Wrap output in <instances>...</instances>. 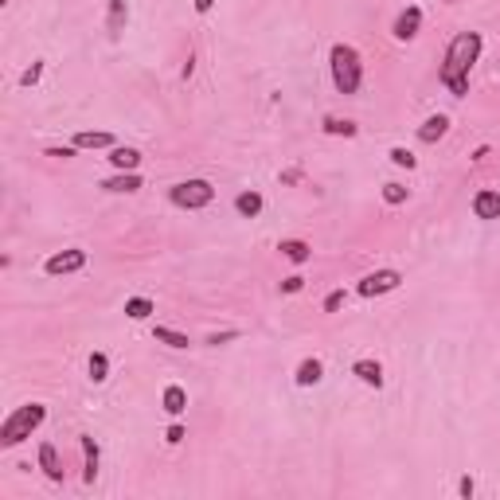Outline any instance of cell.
Masks as SVG:
<instances>
[{
	"label": "cell",
	"mask_w": 500,
	"mask_h": 500,
	"mask_svg": "<svg viewBox=\"0 0 500 500\" xmlns=\"http://www.w3.org/2000/svg\"><path fill=\"white\" fill-rule=\"evenodd\" d=\"M328 59H332V82H337V90H340V94H356V90H359V78H364L359 55L352 51L348 44H337Z\"/></svg>",
	"instance_id": "obj_3"
},
{
	"label": "cell",
	"mask_w": 500,
	"mask_h": 500,
	"mask_svg": "<svg viewBox=\"0 0 500 500\" xmlns=\"http://www.w3.org/2000/svg\"><path fill=\"white\" fill-rule=\"evenodd\" d=\"M383 199H387V204H402V199H407V188H402V184H387V188H383Z\"/></svg>",
	"instance_id": "obj_25"
},
{
	"label": "cell",
	"mask_w": 500,
	"mask_h": 500,
	"mask_svg": "<svg viewBox=\"0 0 500 500\" xmlns=\"http://www.w3.org/2000/svg\"><path fill=\"white\" fill-rule=\"evenodd\" d=\"M109 161H114V168H121V172H133V168L141 164V152H137V149H114Z\"/></svg>",
	"instance_id": "obj_14"
},
{
	"label": "cell",
	"mask_w": 500,
	"mask_h": 500,
	"mask_svg": "<svg viewBox=\"0 0 500 500\" xmlns=\"http://www.w3.org/2000/svg\"><path fill=\"white\" fill-rule=\"evenodd\" d=\"M325 133H344V137H356V121H340V118H325Z\"/></svg>",
	"instance_id": "obj_22"
},
{
	"label": "cell",
	"mask_w": 500,
	"mask_h": 500,
	"mask_svg": "<svg viewBox=\"0 0 500 500\" xmlns=\"http://www.w3.org/2000/svg\"><path fill=\"white\" fill-rule=\"evenodd\" d=\"M168 442H172V446L176 442H184V430H180V426H168Z\"/></svg>",
	"instance_id": "obj_30"
},
{
	"label": "cell",
	"mask_w": 500,
	"mask_h": 500,
	"mask_svg": "<svg viewBox=\"0 0 500 500\" xmlns=\"http://www.w3.org/2000/svg\"><path fill=\"white\" fill-rule=\"evenodd\" d=\"M0 4H8V0H0Z\"/></svg>",
	"instance_id": "obj_34"
},
{
	"label": "cell",
	"mask_w": 500,
	"mask_h": 500,
	"mask_svg": "<svg viewBox=\"0 0 500 500\" xmlns=\"http://www.w3.org/2000/svg\"><path fill=\"white\" fill-rule=\"evenodd\" d=\"M239 332H219V337H207V344H227V340H235Z\"/></svg>",
	"instance_id": "obj_29"
},
{
	"label": "cell",
	"mask_w": 500,
	"mask_h": 500,
	"mask_svg": "<svg viewBox=\"0 0 500 500\" xmlns=\"http://www.w3.org/2000/svg\"><path fill=\"white\" fill-rule=\"evenodd\" d=\"M125 0H109V32H121V24H125Z\"/></svg>",
	"instance_id": "obj_21"
},
{
	"label": "cell",
	"mask_w": 500,
	"mask_h": 500,
	"mask_svg": "<svg viewBox=\"0 0 500 500\" xmlns=\"http://www.w3.org/2000/svg\"><path fill=\"white\" fill-rule=\"evenodd\" d=\"M106 371H109V359L102 356V352H94V356H90V380L102 383V380H106Z\"/></svg>",
	"instance_id": "obj_24"
},
{
	"label": "cell",
	"mask_w": 500,
	"mask_h": 500,
	"mask_svg": "<svg viewBox=\"0 0 500 500\" xmlns=\"http://www.w3.org/2000/svg\"><path fill=\"white\" fill-rule=\"evenodd\" d=\"M352 371H356V375H359L364 383H368V387H380V383H383V368L375 364V359H359V364H356Z\"/></svg>",
	"instance_id": "obj_10"
},
{
	"label": "cell",
	"mask_w": 500,
	"mask_h": 500,
	"mask_svg": "<svg viewBox=\"0 0 500 500\" xmlns=\"http://www.w3.org/2000/svg\"><path fill=\"white\" fill-rule=\"evenodd\" d=\"M399 270H375L368 274L364 282H359V294L364 297H380V294H391V289H399Z\"/></svg>",
	"instance_id": "obj_5"
},
{
	"label": "cell",
	"mask_w": 500,
	"mask_h": 500,
	"mask_svg": "<svg viewBox=\"0 0 500 500\" xmlns=\"http://www.w3.org/2000/svg\"><path fill=\"white\" fill-rule=\"evenodd\" d=\"M106 145H114L109 133H75V149H106Z\"/></svg>",
	"instance_id": "obj_15"
},
{
	"label": "cell",
	"mask_w": 500,
	"mask_h": 500,
	"mask_svg": "<svg viewBox=\"0 0 500 500\" xmlns=\"http://www.w3.org/2000/svg\"><path fill=\"white\" fill-rule=\"evenodd\" d=\"M39 465H44V473L51 481H63V469H59V457H55V446H39Z\"/></svg>",
	"instance_id": "obj_11"
},
{
	"label": "cell",
	"mask_w": 500,
	"mask_h": 500,
	"mask_svg": "<svg viewBox=\"0 0 500 500\" xmlns=\"http://www.w3.org/2000/svg\"><path fill=\"white\" fill-rule=\"evenodd\" d=\"M301 285H305V278H297V274H294V278H285V282H282V289H285V294H297Z\"/></svg>",
	"instance_id": "obj_27"
},
{
	"label": "cell",
	"mask_w": 500,
	"mask_h": 500,
	"mask_svg": "<svg viewBox=\"0 0 500 500\" xmlns=\"http://www.w3.org/2000/svg\"><path fill=\"white\" fill-rule=\"evenodd\" d=\"M152 337L161 340V344H168V348H188V337H180V332H172V328H157Z\"/></svg>",
	"instance_id": "obj_23"
},
{
	"label": "cell",
	"mask_w": 500,
	"mask_h": 500,
	"mask_svg": "<svg viewBox=\"0 0 500 500\" xmlns=\"http://www.w3.org/2000/svg\"><path fill=\"white\" fill-rule=\"evenodd\" d=\"M168 196H172L176 207H188V211H196V207H207L211 199H215V188L207 184V180H184V184H176Z\"/></svg>",
	"instance_id": "obj_4"
},
{
	"label": "cell",
	"mask_w": 500,
	"mask_h": 500,
	"mask_svg": "<svg viewBox=\"0 0 500 500\" xmlns=\"http://www.w3.org/2000/svg\"><path fill=\"white\" fill-rule=\"evenodd\" d=\"M340 301H344V294H332V297L325 301V309H340Z\"/></svg>",
	"instance_id": "obj_32"
},
{
	"label": "cell",
	"mask_w": 500,
	"mask_h": 500,
	"mask_svg": "<svg viewBox=\"0 0 500 500\" xmlns=\"http://www.w3.org/2000/svg\"><path fill=\"white\" fill-rule=\"evenodd\" d=\"M35 78H39V63H35L32 71H24V78H20V82H24V87H32Z\"/></svg>",
	"instance_id": "obj_28"
},
{
	"label": "cell",
	"mask_w": 500,
	"mask_h": 500,
	"mask_svg": "<svg viewBox=\"0 0 500 500\" xmlns=\"http://www.w3.org/2000/svg\"><path fill=\"white\" fill-rule=\"evenodd\" d=\"M184 407H188V395H184V387H164V411L168 414H184Z\"/></svg>",
	"instance_id": "obj_12"
},
{
	"label": "cell",
	"mask_w": 500,
	"mask_h": 500,
	"mask_svg": "<svg viewBox=\"0 0 500 500\" xmlns=\"http://www.w3.org/2000/svg\"><path fill=\"white\" fill-rule=\"evenodd\" d=\"M457 489H461V497H473V481L461 477V485H457Z\"/></svg>",
	"instance_id": "obj_31"
},
{
	"label": "cell",
	"mask_w": 500,
	"mask_h": 500,
	"mask_svg": "<svg viewBox=\"0 0 500 500\" xmlns=\"http://www.w3.org/2000/svg\"><path fill=\"white\" fill-rule=\"evenodd\" d=\"M87 266V250H63V254H51L47 258V274L59 278V274H75Z\"/></svg>",
	"instance_id": "obj_6"
},
{
	"label": "cell",
	"mask_w": 500,
	"mask_h": 500,
	"mask_svg": "<svg viewBox=\"0 0 500 500\" xmlns=\"http://www.w3.org/2000/svg\"><path fill=\"white\" fill-rule=\"evenodd\" d=\"M211 4H215V0H196V8H199V12H211Z\"/></svg>",
	"instance_id": "obj_33"
},
{
	"label": "cell",
	"mask_w": 500,
	"mask_h": 500,
	"mask_svg": "<svg viewBox=\"0 0 500 500\" xmlns=\"http://www.w3.org/2000/svg\"><path fill=\"white\" fill-rule=\"evenodd\" d=\"M391 161L402 164V168H414V157H411L407 149H391Z\"/></svg>",
	"instance_id": "obj_26"
},
{
	"label": "cell",
	"mask_w": 500,
	"mask_h": 500,
	"mask_svg": "<svg viewBox=\"0 0 500 500\" xmlns=\"http://www.w3.org/2000/svg\"><path fill=\"white\" fill-rule=\"evenodd\" d=\"M82 454H87V485H94V477H98V446H94L90 434H82Z\"/></svg>",
	"instance_id": "obj_13"
},
{
	"label": "cell",
	"mask_w": 500,
	"mask_h": 500,
	"mask_svg": "<svg viewBox=\"0 0 500 500\" xmlns=\"http://www.w3.org/2000/svg\"><path fill=\"white\" fill-rule=\"evenodd\" d=\"M106 192H137L141 188V176H133V172H121V176H114V180H106Z\"/></svg>",
	"instance_id": "obj_16"
},
{
	"label": "cell",
	"mask_w": 500,
	"mask_h": 500,
	"mask_svg": "<svg viewBox=\"0 0 500 500\" xmlns=\"http://www.w3.org/2000/svg\"><path fill=\"white\" fill-rule=\"evenodd\" d=\"M47 418V411L39 407V402H28V407H20V411H12L8 418H4V426H0V446H20L24 438H32V430Z\"/></svg>",
	"instance_id": "obj_2"
},
{
	"label": "cell",
	"mask_w": 500,
	"mask_h": 500,
	"mask_svg": "<svg viewBox=\"0 0 500 500\" xmlns=\"http://www.w3.org/2000/svg\"><path fill=\"white\" fill-rule=\"evenodd\" d=\"M477 55H481V35L477 32H461L454 44H449L446 66H442V82L454 90L457 98L469 94V66L477 63Z\"/></svg>",
	"instance_id": "obj_1"
},
{
	"label": "cell",
	"mask_w": 500,
	"mask_h": 500,
	"mask_svg": "<svg viewBox=\"0 0 500 500\" xmlns=\"http://www.w3.org/2000/svg\"><path fill=\"white\" fill-rule=\"evenodd\" d=\"M297 383H301V387H313V383H321V364H316V359H305L301 368H297Z\"/></svg>",
	"instance_id": "obj_18"
},
{
	"label": "cell",
	"mask_w": 500,
	"mask_h": 500,
	"mask_svg": "<svg viewBox=\"0 0 500 500\" xmlns=\"http://www.w3.org/2000/svg\"><path fill=\"white\" fill-rule=\"evenodd\" d=\"M446 125H449V118H446V114H434V118H426V125L418 130V137H422L426 145H434L438 137L446 133Z\"/></svg>",
	"instance_id": "obj_9"
},
{
	"label": "cell",
	"mask_w": 500,
	"mask_h": 500,
	"mask_svg": "<svg viewBox=\"0 0 500 500\" xmlns=\"http://www.w3.org/2000/svg\"><path fill=\"white\" fill-rule=\"evenodd\" d=\"M235 207H239V215L254 219V215L262 211V196H258V192H242V196L235 199Z\"/></svg>",
	"instance_id": "obj_17"
},
{
	"label": "cell",
	"mask_w": 500,
	"mask_h": 500,
	"mask_svg": "<svg viewBox=\"0 0 500 500\" xmlns=\"http://www.w3.org/2000/svg\"><path fill=\"white\" fill-rule=\"evenodd\" d=\"M418 24H422V12L407 8L399 20H395V35H399V39H414V35H418Z\"/></svg>",
	"instance_id": "obj_8"
},
{
	"label": "cell",
	"mask_w": 500,
	"mask_h": 500,
	"mask_svg": "<svg viewBox=\"0 0 500 500\" xmlns=\"http://www.w3.org/2000/svg\"><path fill=\"white\" fill-rule=\"evenodd\" d=\"M473 215L477 219H500V192H477L473 196Z\"/></svg>",
	"instance_id": "obj_7"
},
{
	"label": "cell",
	"mask_w": 500,
	"mask_h": 500,
	"mask_svg": "<svg viewBox=\"0 0 500 500\" xmlns=\"http://www.w3.org/2000/svg\"><path fill=\"white\" fill-rule=\"evenodd\" d=\"M282 254H285L289 262H305V258H309V242L289 239V242H282Z\"/></svg>",
	"instance_id": "obj_19"
},
{
	"label": "cell",
	"mask_w": 500,
	"mask_h": 500,
	"mask_svg": "<svg viewBox=\"0 0 500 500\" xmlns=\"http://www.w3.org/2000/svg\"><path fill=\"white\" fill-rule=\"evenodd\" d=\"M125 313H130L133 321H145V316L152 313V301L149 297H133V301H125Z\"/></svg>",
	"instance_id": "obj_20"
}]
</instances>
